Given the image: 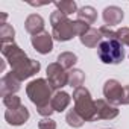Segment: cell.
<instances>
[{
  "label": "cell",
  "mask_w": 129,
  "mask_h": 129,
  "mask_svg": "<svg viewBox=\"0 0 129 129\" xmlns=\"http://www.w3.org/2000/svg\"><path fill=\"white\" fill-rule=\"evenodd\" d=\"M50 24H52V37L56 40V41H70L73 37H81L84 35L91 26L79 21V20H75L72 21L66 14H62L61 11H53L52 15H50Z\"/></svg>",
  "instance_id": "cell-1"
},
{
  "label": "cell",
  "mask_w": 129,
  "mask_h": 129,
  "mask_svg": "<svg viewBox=\"0 0 129 129\" xmlns=\"http://www.w3.org/2000/svg\"><path fill=\"white\" fill-rule=\"evenodd\" d=\"M52 87L46 79H34L26 85V94L30 99V102L38 109H43L46 106H50L52 102Z\"/></svg>",
  "instance_id": "cell-2"
},
{
  "label": "cell",
  "mask_w": 129,
  "mask_h": 129,
  "mask_svg": "<svg viewBox=\"0 0 129 129\" xmlns=\"http://www.w3.org/2000/svg\"><path fill=\"white\" fill-rule=\"evenodd\" d=\"M73 102H75V111L85 121L96 120V105L90 91L85 87H79L73 91Z\"/></svg>",
  "instance_id": "cell-3"
},
{
  "label": "cell",
  "mask_w": 129,
  "mask_h": 129,
  "mask_svg": "<svg viewBox=\"0 0 129 129\" xmlns=\"http://www.w3.org/2000/svg\"><path fill=\"white\" fill-rule=\"evenodd\" d=\"M97 55L103 64H120L124 59V49L118 40H105L99 44Z\"/></svg>",
  "instance_id": "cell-4"
},
{
  "label": "cell",
  "mask_w": 129,
  "mask_h": 129,
  "mask_svg": "<svg viewBox=\"0 0 129 129\" xmlns=\"http://www.w3.org/2000/svg\"><path fill=\"white\" fill-rule=\"evenodd\" d=\"M47 82L53 90L61 91L62 87L69 85V72L58 62H52L47 66Z\"/></svg>",
  "instance_id": "cell-5"
},
{
  "label": "cell",
  "mask_w": 129,
  "mask_h": 129,
  "mask_svg": "<svg viewBox=\"0 0 129 129\" xmlns=\"http://www.w3.org/2000/svg\"><path fill=\"white\" fill-rule=\"evenodd\" d=\"M103 96L106 102L114 106L124 105V85H121L117 79H108L103 85Z\"/></svg>",
  "instance_id": "cell-6"
},
{
  "label": "cell",
  "mask_w": 129,
  "mask_h": 129,
  "mask_svg": "<svg viewBox=\"0 0 129 129\" xmlns=\"http://www.w3.org/2000/svg\"><path fill=\"white\" fill-rule=\"evenodd\" d=\"M2 55L5 56V59L9 62L11 69H15L18 64L24 62L27 59V55L24 53L23 49H20L15 43L11 44H2Z\"/></svg>",
  "instance_id": "cell-7"
},
{
  "label": "cell",
  "mask_w": 129,
  "mask_h": 129,
  "mask_svg": "<svg viewBox=\"0 0 129 129\" xmlns=\"http://www.w3.org/2000/svg\"><path fill=\"white\" fill-rule=\"evenodd\" d=\"M40 69H41V64L38 62V61H35V59H30V58H27L24 62H21V64H18V66L15 67V69H12L11 72L23 82L24 79H27V78H32L35 73H38L40 72Z\"/></svg>",
  "instance_id": "cell-8"
},
{
  "label": "cell",
  "mask_w": 129,
  "mask_h": 129,
  "mask_svg": "<svg viewBox=\"0 0 129 129\" xmlns=\"http://www.w3.org/2000/svg\"><path fill=\"white\" fill-rule=\"evenodd\" d=\"M30 44L38 53L47 55V53H50L53 50V37H52V34L44 30V32H41L38 35L30 37Z\"/></svg>",
  "instance_id": "cell-9"
},
{
  "label": "cell",
  "mask_w": 129,
  "mask_h": 129,
  "mask_svg": "<svg viewBox=\"0 0 129 129\" xmlns=\"http://www.w3.org/2000/svg\"><path fill=\"white\" fill-rule=\"evenodd\" d=\"M21 88V81L12 73H6L2 81H0V94H2V97H6V96H12L15 94L18 90Z\"/></svg>",
  "instance_id": "cell-10"
},
{
  "label": "cell",
  "mask_w": 129,
  "mask_h": 129,
  "mask_svg": "<svg viewBox=\"0 0 129 129\" xmlns=\"http://www.w3.org/2000/svg\"><path fill=\"white\" fill-rule=\"evenodd\" d=\"M94 105H96V120H112L118 115V108L108 103L106 100L103 99H97L94 100Z\"/></svg>",
  "instance_id": "cell-11"
},
{
  "label": "cell",
  "mask_w": 129,
  "mask_h": 129,
  "mask_svg": "<svg viewBox=\"0 0 129 129\" xmlns=\"http://www.w3.org/2000/svg\"><path fill=\"white\" fill-rule=\"evenodd\" d=\"M29 117H30L29 109L24 105H21L18 108H14V109H6L5 111V120L11 126H21L29 120Z\"/></svg>",
  "instance_id": "cell-12"
},
{
  "label": "cell",
  "mask_w": 129,
  "mask_h": 129,
  "mask_svg": "<svg viewBox=\"0 0 129 129\" xmlns=\"http://www.w3.org/2000/svg\"><path fill=\"white\" fill-rule=\"evenodd\" d=\"M102 17H103V21H105V26L111 27V26H115V24H120L124 14L123 11L118 8V6H108L103 9L102 12Z\"/></svg>",
  "instance_id": "cell-13"
},
{
  "label": "cell",
  "mask_w": 129,
  "mask_h": 129,
  "mask_svg": "<svg viewBox=\"0 0 129 129\" xmlns=\"http://www.w3.org/2000/svg\"><path fill=\"white\" fill-rule=\"evenodd\" d=\"M24 29L34 37L44 32V18L38 14H30L24 21Z\"/></svg>",
  "instance_id": "cell-14"
},
{
  "label": "cell",
  "mask_w": 129,
  "mask_h": 129,
  "mask_svg": "<svg viewBox=\"0 0 129 129\" xmlns=\"http://www.w3.org/2000/svg\"><path fill=\"white\" fill-rule=\"evenodd\" d=\"M70 102H72V96H70L69 93H66V91H56V93L53 94V97H52L50 105H52L53 111L62 112V111H66V109L69 108Z\"/></svg>",
  "instance_id": "cell-15"
},
{
  "label": "cell",
  "mask_w": 129,
  "mask_h": 129,
  "mask_svg": "<svg viewBox=\"0 0 129 129\" xmlns=\"http://www.w3.org/2000/svg\"><path fill=\"white\" fill-rule=\"evenodd\" d=\"M79 40H81V43H82L85 47L93 49V47H99V44L102 43L103 37H102V34H100V30H99V29L90 27L84 35H81V37H79Z\"/></svg>",
  "instance_id": "cell-16"
},
{
  "label": "cell",
  "mask_w": 129,
  "mask_h": 129,
  "mask_svg": "<svg viewBox=\"0 0 129 129\" xmlns=\"http://www.w3.org/2000/svg\"><path fill=\"white\" fill-rule=\"evenodd\" d=\"M78 20L85 23V24H93L96 20H97V11L93 8V6H82L78 9Z\"/></svg>",
  "instance_id": "cell-17"
},
{
  "label": "cell",
  "mask_w": 129,
  "mask_h": 129,
  "mask_svg": "<svg viewBox=\"0 0 129 129\" xmlns=\"http://www.w3.org/2000/svg\"><path fill=\"white\" fill-rule=\"evenodd\" d=\"M58 64L61 67H64L66 70H70L75 67V64L78 62V56L73 53V52H62L58 55Z\"/></svg>",
  "instance_id": "cell-18"
},
{
  "label": "cell",
  "mask_w": 129,
  "mask_h": 129,
  "mask_svg": "<svg viewBox=\"0 0 129 129\" xmlns=\"http://www.w3.org/2000/svg\"><path fill=\"white\" fill-rule=\"evenodd\" d=\"M85 82V73L79 69H72L69 72V85L72 88H79L82 87V84Z\"/></svg>",
  "instance_id": "cell-19"
},
{
  "label": "cell",
  "mask_w": 129,
  "mask_h": 129,
  "mask_svg": "<svg viewBox=\"0 0 129 129\" xmlns=\"http://www.w3.org/2000/svg\"><path fill=\"white\" fill-rule=\"evenodd\" d=\"M55 6H56L58 11H61L66 15L78 12V5H76L75 0H61V2H55Z\"/></svg>",
  "instance_id": "cell-20"
},
{
  "label": "cell",
  "mask_w": 129,
  "mask_h": 129,
  "mask_svg": "<svg viewBox=\"0 0 129 129\" xmlns=\"http://www.w3.org/2000/svg\"><path fill=\"white\" fill-rule=\"evenodd\" d=\"M14 37H15V30L11 24H8V23L0 24V40H2V44L14 43Z\"/></svg>",
  "instance_id": "cell-21"
},
{
  "label": "cell",
  "mask_w": 129,
  "mask_h": 129,
  "mask_svg": "<svg viewBox=\"0 0 129 129\" xmlns=\"http://www.w3.org/2000/svg\"><path fill=\"white\" fill-rule=\"evenodd\" d=\"M66 121H67V124L72 126V127H81V126L85 123V120H84L76 111H75V108L70 109V111L67 112V115H66Z\"/></svg>",
  "instance_id": "cell-22"
},
{
  "label": "cell",
  "mask_w": 129,
  "mask_h": 129,
  "mask_svg": "<svg viewBox=\"0 0 129 129\" xmlns=\"http://www.w3.org/2000/svg\"><path fill=\"white\" fill-rule=\"evenodd\" d=\"M3 105L6 106V109H14V108L21 106L23 103H21V99H20L18 96L12 94V96H6V97H3Z\"/></svg>",
  "instance_id": "cell-23"
},
{
  "label": "cell",
  "mask_w": 129,
  "mask_h": 129,
  "mask_svg": "<svg viewBox=\"0 0 129 129\" xmlns=\"http://www.w3.org/2000/svg\"><path fill=\"white\" fill-rule=\"evenodd\" d=\"M99 30H100V34H102V37H103L105 40H118L117 30H112V29L108 27V26H102Z\"/></svg>",
  "instance_id": "cell-24"
},
{
  "label": "cell",
  "mask_w": 129,
  "mask_h": 129,
  "mask_svg": "<svg viewBox=\"0 0 129 129\" xmlns=\"http://www.w3.org/2000/svg\"><path fill=\"white\" fill-rule=\"evenodd\" d=\"M38 129H56V121L50 117H44L38 121Z\"/></svg>",
  "instance_id": "cell-25"
},
{
  "label": "cell",
  "mask_w": 129,
  "mask_h": 129,
  "mask_svg": "<svg viewBox=\"0 0 129 129\" xmlns=\"http://www.w3.org/2000/svg\"><path fill=\"white\" fill-rule=\"evenodd\" d=\"M117 37H118V41L123 44V46H129V27H121L117 30Z\"/></svg>",
  "instance_id": "cell-26"
},
{
  "label": "cell",
  "mask_w": 129,
  "mask_h": 129,
  "mask_svg": "<svg viewBox=\"0 0 129 129\" xmlns=\"http://www.w3.org/2000/svg\"><path fill=\"white\" fill-rule=\"evenodd\" d=\"M6 18H8V14L6 12H2V21H0V24H5L6 23Z\"/></svg>",
  "instance_id": "cell-27"
}]
</instances>
